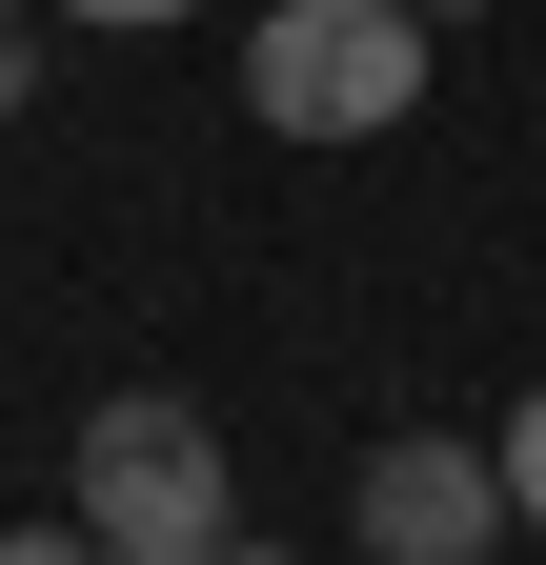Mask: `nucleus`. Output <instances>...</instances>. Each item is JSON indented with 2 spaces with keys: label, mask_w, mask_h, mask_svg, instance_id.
Here are the masks:
<instances>
[{
  "label": "nucleus",
  "mask_w": 546,
  "mask_h": 565,
  "mask_svg": "<svg viewBox=\"0 0 546 565\" xmlns=\"http://www.w3.org/2000/svg\"><path fill=\"white\" fill-rule=\"evenodd\" d=\"M41 21H102V41H143V21H202V0H41Z\"/></svg>",
  "instance_id": "423d86ee"
},
{
  "label": "nucleus",
  "mask_w": 546,
  "mask_h": 565,
  "mask_svg": "<svg viewBox=\"0 0 546 565\" xmlns=\"http://www.w3.org/2000/svg\"><path fill=\"white\" fill-rule=\"evenodd\" d=\"M41 102V0H0V121Z\"/></svg>",
  "instance_id": "39448f33"
},
{
  "label": "nucleus",
  "mask_w": 546,
  "mask_h": 565,
  "mask_svg": "<svg viewBox=\"0 0 546 565\" xmlns=\"http://www.w3.org/2000/svg\"><path fill=\"white\" fill-rule=\"evenodd\" d=\"M82 545H102V565H223V545H243L223 424H202V404H162V384L82 404Z\"/></svg>",
  "instance_id": "f257e3e1"
},
{
  "label": "nucleus",
  "mask_w": 546,
  "mask_h": 565,
  "mask_svg": "<svg viewBox=\"0 0 546 565\" xmlns=\"http://www.w3.org/2000/svg\"><path fill=\"white\" fill-rule=\"evenodd\" d=\"M506 505H526V525H546V384H526V404H506Z\"/></svg>",
  "instance_id": "20e7f679"
},
{
  "label": "nucleus",
  "mask_w": 546,
  "mask_h": 565,
  "mask_svg": "<svg viewBox=\"0 0 546 565\" xmlns=\"http://www.w3.org/2000/svg\"><path fill=\"white\" fill-rule=\"evenodd\" d=\"M526 505H506V445H445V424H405V445L345 465V545L365 565H486Z\"/></svg>",
  "instance_id": "7ed1b4c3"
},
{
  "label": "nucleus",
  "mask_w": 546,
  "mask_h": 565,
  "mask_svg": "<svg viewBox=\"0 0 546 565\" xmlns=\"http://www.w3.org/2000/svg\"><path fill=\"white\" fill-rule=\"evenodd\" d=\"M426 102V0H263L243 21V121L263 141H385Z\"/></svg>",
  "instance_id": "f03ea898"
},
{
  "label": "nucleus",
  "mask_w": 546,
  "mask_h": 565,
  "mask_svg": "<svg viewBox=\"0 0 546 565\" xmlns=\"http://www.w3.org/2000/svg\"><path fill=\"white\" fill-rule=\"evenodd\" d=\"M426 21H486V0H426Z\"/></svg>",
  "instance_id": "6e6552de"
},
{
  "label": "nucleus",
  "mask_w": 546,
  "mask_h": 565,
  "mask_svg": "<svg viewBox=\"0 0 546 565\" xmlns=\"http://www.w3.org/2000/svg\"><path fill=\"white\" fill-rule=\"evenodd\" d=\"M0 565H102V545L82 525H0Z\"/></svg>",
  "instance_id": "0eeeda50"
}]
</instances>
